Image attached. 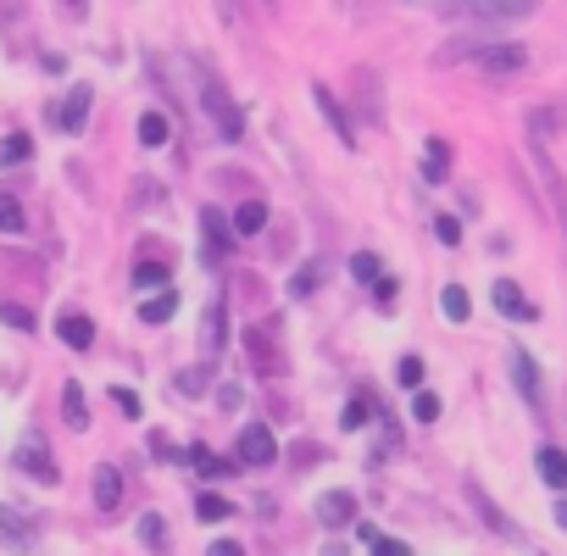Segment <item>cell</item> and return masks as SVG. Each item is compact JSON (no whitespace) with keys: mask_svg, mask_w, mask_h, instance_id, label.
Segmentation results:
<instances>
[{"mask_svg":"<svg viewBox=\"0 0 567 556\" xmlns=\"http://www.w3.org/2000/svg\"><path fill=\"white\" fill-rule=\"evenodd\" d=\"M373 556H412V550H406L401 539H390V534H379V539H373Z\"/></svg>","mask_w":567,"mask_h":556,"instance_id":"40","label":"cell"},{"mask_svg":"<svg viewBox=\"0 0 567 556\" xmlns=\"http://www.w3.org/2000/svg\"><path fill=\"white\" fill-rule=\"evenodd\" d=\"M318 285H323V267H318V261H307V267H301V272L290 278V301H307V296H312Z\"/></svg>","mask_w":567,"mask_h":556,"instance_id":"25","label":"cell"},{"mask_svg":"<svg viewBox=\"0 0 567 556\" xmlns=\"http://www.w3.org/2000/svg\"><path fill=\"white\" fill-rule=\"evenodd\" d=\"M267 228V206L261 200H245L239 212H234V234H245V239H256Z\"/></svg>","mask_w":567,"mask_h":556,"instance_id":"17","label":"cell"},{"mask_svg":"<svg viewBox=\"0 0 567 556\" xmlns=\"http://www.w3.org/2000/svg\"><path fill=\"white\" fill-rule=\"evenodd\" d=\"M95 506H101V512H117V506H123V473H117L112 462L95 467Z\"/></svg>","mask_w":567,"mask_h":556,"instance_id":"12","label":"cell"},{"mask_svg":"<svg viewBox=\"0 0 567 556\" xmlns=\"http://www.w3.org/2000/svg\"><path fill=\"white\" fill-rule=\"evenodd\" d=\"M56 340L73 346V351H90V346H95V323L79 318V312H62V318H56Z\"/></svg>","mask_w":567,"mask_h":556,"instance_id":"10","label":"cell"},{"mask_svg":"<svg viewBox=\"0 0 567 556\" xmlns=\"http://www.w3.org/2000/svg\"><path fill=\"white\" fill-rule=\"evenodd\" d=\"M395 296H401L395 278H379V285H373V301H379V307H395Z\"/></svg>","mask_w":567,"mask_h":556,"instance_id":"38","label":"cell"},{"mask_svg":"<svg viewBox=\"0 0 567 556\" xmlns=\"http://www.w3.org/2000/svg\"><path fill=\"white\" fill-rule=\"evenodd\" d=\"M0 545H7V550H18V556H34V550H40V539H34V523H29L23 512H12L7 501H0Z\"/></svg>","mask_w":567,"mask_h":556,"instance_id":"4","label":"cell"},{"mask_svg":"<svg viewBox=\"0 0 567 556\" xmlns=\"http://www.w3.org/2000/svg\"><path fill=\"white\" fill-rule=\"evenodd\" d=\"M200 101H206V112H212L217 134H223V140H239V128H245V123H239V112H234V101L223 95V84H217V79H200Z\"/></svg>","mask_w":567,"mask_h":556,"instance_id":"3","label":"cell"},{"mask_svg":"<svg viewBox=\"0 0 567 556\" xmlns=\"http://www.w3.org/2000/svg\"><path fill=\"white\" fill-rule=\"evenodd\" d=\"M395 379H401L406 390H417V384H423V362H417V357H401V368H395Z\"/></svg>","mask_w":567,"mask_h":556,"instance_id":"35","label":"cell"},{"mask_svg":"<svg viewBox=\"0 0 567 556\" xmlns=\"http://www.w3.org/2000/svg\"><path fill=\"white\" fill-rule=\"evenodd\" d=\"M368 418H373V406H368V401H346V406H340V429H346V434H351V429H362Z\"/></svg>","mask_w":567,"mask_h":556,"instance_id":"31","label":"cell"},{"mask_svg":"<svg viewBox=\"0 0 567 556\" xmlns=\"http://www.w3.org/2000/svg\"><path fill=\"white\" fill-rule=\"evenodd\" d=\"M62 418H68V429H90V401H84L79 379H68V390H62Z\"/></svg>","mask_w":567,"mask_h":556,"instance_id":"15","label":"cell"},{"mask_svg":"<svg viewBox=\"0 0 567 556\" xmlns=\"http://www.w3.org/2000/svg\"><path fill=\"white\" fill-rule=\"evenodd\" d=\"M90 106H95V95H90V90H68V101L56 106V123H62L68 134H84V117H90Z\"/></svg>","mask_w":567,"mask_h":556,"instance_id":"9","label":"cell"},{"mask_svg":"<svg viewBox=\"0 0 567 556\" xmlns=\"http://www.w3.org/2000/svg\"><path fill=\"white\" fill-rule=\"evenodd\" d=\"M29 217H23V200L18 195H0V234H23Z\"/></svg>","mask_w":567,"mask_h":556,"instance_id":"24","label":"cell"},{"mask_svg":"<svg viewBox=\"0 0 567 556\" xmlns=\"http://www.w3.org/2000/svg\"><path fill=\"white\" fill-rule=\"evenodd\" d=\"M312 101H318V106H323V117H329V123H334V128H340V140H351V117H346V112H340V101H334V95H329V90H323V84H318V90H312Z\"/></svg>","mask_w":567,"mask_h":556,"instance_id":"26","label":"cell"},{"mask_svg":"<svg viewBox=\"0 0 567 556\" xmlns=\"http://www.w3.org/2000/svg\"><path fill=\"white\" fill-rule=\"evenodd\" d=\"M29 156H34V140L29 134H7V140H0V167H18Z\"/></svg>","mask_w":567,"mask_h":556,"instance_id":"23","label":"cell"},{"mask_svg":"<svg viewBox=\"0 0 567 556\" xmlns=\"http://www.w3.org/2000/svg\"><path fill=\"white\" fill-rule=\"evenodd\" d=\"M228 512H234L228 495H217V490H200V495H195V517H200V523H228Z\"/></svg>","mask_w":567,"mask_h":556,"instance_id":"18","label":"cell"},{"mask_svg":"<svg viewBox=\"0 0 567 556\" xmlns=\"http://www.w3.org/2000/svg\"><path fill=\"white\" fill-rule=\"evenodd\" d=\"M0 323H7V329H23V334H29V329H34V312H29V307H18V301H7V307H0Z\"/></svg>","mask_w":567,"mask_h":556,"instance_id":"32","label":"cell"},{"mask_svg":"<svg viewBox=\"0 0 567 556\" xmlns=\"http://www.w3.org/2000/svg\"><path fill=\"white\" fill-rule=\"evenodd\" d=\"M556 128H561V112H556V106H534V112H528V134H534V140H550Z\"/></svg>","mask_w":567,"mask_h":556,"instance_id":"27","label":"cell"},{"mask_svg":"<svg viewBox=\"0 0 567 556\" xmlns=\"http://www.w3.org/2000/svg\"><path fill=\"white\" fill-rule=\"evenodd\" d=\"M323 556H351V545H346V539H329V545H323Z\"/></svg>","mask_w":567,"mask_h":556,"instance_id":"43","label":"cell"},{"mask_svg":"<svg viewBox=\"0 0 567 556\" xmlns=\"http://www.w3.org/2000/svg\"><path fill=\"white\" fill-rule=\"evenodd\" d=\"M184 456H189V467H195L200 478H217V473H228V462H217V456H212L206 445H189Z\"/></svg>","mask_w":567,"mask_h":556,"instance_id":"29","label":"cell"},{"mask_svg":"<svg viewBox=\"0 0 567 556\" xmlns=\"http://www.w3.org/2000/svg\"><path fill=\"white\" fill-rule=\"evenodd\" d=\"M151 456H156V462H178L184 451H178V445H173L167 434H151Z\"/></svg>","mask_w":567,"mask_h":556,"instance_id":"37","label":"cell"},{"mask_svg":"<svg viewBox=\"0 0 567 556\" xmlns=\"http://www.w3.org/2000/svg\"><path fill=\"white\" fill-rule=\"evenodd\" d=\"M173 390L189 395V401H200V395L212 390V373H206V368H184V373H173Z\"/></svg>","mask_w":567,"mask_h":556,"instance_id":"19","label":"cell"},{"mask_svg":"<svg viewBox=\"0 0 567 556\" xmlns=\"http://www.w3.org/2000/svg\"><path fill=\"white\" fill-rule=\"evenodd\" d=\"M318 523L351 528V523H357V495H351V490H329V495L318 501Z\"/></svg>","mask_w":567,"mask_h":556,"instance_id":"8","label":"cell"},{"mask_svg":"<svg viewBox=\"0 0 567 556\" xmlns=\"http://www.w3.org/2000/svg\"><path fill=\"white\" fill-rule=\"evenodd\" d=\"M440 307H445V318H451V323H467V312H473V301H467V290H462V285H445V290H440Z\"/></svg>","mask_w":567,"mask_h":556,"instance_id":"22","label":"cell"},{"mask_svg":"<svg viewBox=\"0 0 567 556\" xmlns=\"http://www.w3.org/2000/svg\"><path fill=\"white\" fill-rule=\"evenodd\" d=\"M412 418H417V423H434V418H440V395H434V390H417V395H412Z\"/></svg>","mask_w":567,"mask_h":556,"instance_id":"30","label":"cell"},{"mask_svg":"<svg viewBox=\"0 0 567 556\" xmlns=\"http://www.w3.org/2000/svg\"><path fill=\"white\" fill-rule=\"evenodd\" d=\"M134 290H156V296H162V290H173V272H167L162 261H140V267H134Z\"/></svg>","mask_w":567,"mask_h":556,"instance_id":"16","label":"cell"},{"mask_svg":"<svg viewBox=\"0 0 567 556\" xmlns=\"http://www.w3.org/2000/svg\"><path fill=\"white\" fill-rule=\"evenodd\" d=\"M173 312H178V290H162V296H145L140 301V323H151V329L173 323Z\"/></svg>","mask_w":567,"mask_h":556,"instance_id":"14","label":"cell"},{"mask_svg":"<svg viewBox=\"0 0 567 556\" xmlns=\"http://www.w3.org/2000/svg\"><path fill=\"white\" fill-rule=\"evenodd\" d=\"M434 234H440V245H456V239H462V223H456V217H440Z\"/></svg>","mask_w":567,"mask_h":556,"instance_id":"39","label":"cell"},{"mask_svg":"<svg viewBox=\"0 0 567 556\" xmlns=\"http://www.w3.org/2000/svg\"><path fill=\"white\" fill-rule=\"evenodd\" d=\"M239 401H245V395H239V384H223V390H217V406H223V412H234Z\"/></svg>","mask_w":567,"mask_h":556,"instance_id":"41","label":"cell"},{"mask_svg":"<svg viewBox=\"0 0 567 556\" xmlns=\"http://www.w3.org/2000/svg\"><path fill=\"white\" fill-rule=\"evenodd\" d=\"M140 545L156 550V556L167 550V523H162V512H145V517H140Z\"/></svg>","mask_w":567,"mask_h":556,"instance_id":"20","label":"cell"},{"mask_svg":"<svg viewBox=\"0 0 567 556\" xmlns=\"http://www.w3.org/2000/svg\"><path fill=\"white\" fill-rule=\"evenodd\" d=\"M351 278H362V285H379V278H384V261H379L373 250H357V256H351Z\"/></svg>","mask_w":567,"mask_h":556,"instance_id":"28","label":"cell"},{"mask_svg":"<svg viewBox=\"0 0 567 556\" xmlns=\"http://www.w3.org/2000/svg\"><path fill=\"white\" fill-rule=\"evenodd\" d=\"M18 467H23V473H34V478H56V462H51V451H45V440H40V434H29V440H23Z\"/></svg>","mask_w":567,"mask_h":556,"instance_id":"11","label":"cell"},{"mask_svg":"<svg viewBox=\"0 0 567 556\" xmlns=\"http://www.w3.org/2000/svg\"><path fill=\"white\" fill-rule=\"evenodd\" d=\"M534 467H539V478H545L550 490H561V495H567V451L539 445V451H534Z\"/></svg>","mask_w":567,"mask_h":556,"instance_id":"13","label":"cell"},{"mask_svg":"<svg viewBox=\"0 0 567 556\" xmlns=\"http://www.w3.org/2000/svg\"><path fill=\"white\" fill-rule=\"evenodd\" d=\"M239 462H245V467H272V462H278V440H272L267 423H250V429L239 434Z\"/></svg>","mask_w":567,"mask_h":556,"instance_id":"5","label":"cell"},{"mask_svg":"<svg viewBox=\"0 0 567 556\" xmlns=\"http://www.w3.org/2000/svg\"><path fill=\"white\" fill-rule=\"evenodd\" d=\"M206 556H245V550H239L234 539H212V545H206Z\"/></svg>","mask_w":567,"mask_h":556,"instance_id":"42","label":"cell"},{"mask_svg":"<svg viewBox=\"0 0 567 556\" xmlns=\"http://www.w3.org/2000/svg\"><path fill=\"white\" fill-rule=\"evenodd\" d=\"M556 523H561V528H567V495H561V501H556Z\"/></svg>","mask_w":567,"mask_h":556,"instance_id":"44","label":"cell"},{"mask_svg":"<svg viewBox=\"0 0 567 556\" xmlns=\"http://www.w3.org/2000/svg\"><path fill=\"white\" fill-rule=\"evenodd\" d=\"M112 401H117V412H123L128 423H140V418H145V401H140L134 390H112Z\"/></svg>","mask_w":567,"mask_h":556,"instance_id":"33","label":"cell"},{"mask_svg":"<svg viewBox=\"0 0 567 556\" xmlns=\"http://www.w3.org/2000/svg\"><path fill=\"white\" fill-rule=\"evenodd\" d=\"M506 368H512V384L523 390V401H528V406H539V395H545V390H539V368H534V357L517 346V351H506Z\"/></svg>","mask_w":567,"mask_h":556,"instance_id":"7","label":"cell"},{"mask_svg":"<svg viewBox=\"0 0 567 556\" xmlns=\"http://www.w3.org/2000/svg\"><path fill=\"white\" fill-rule=\"evenodd\" d=\"M473 62H478L489 79H512V73H523V68H528V45H512V40H484V45L473 51Z\"/></svg>","mask_w":567,"mask_h":556,"instance_id":"1","label":"cell"},{"mask_svg":"<svg viewBox=\"0 0 567 556\" xmlns=\"http://www.w3.org/2000/svg\"><path fill=\"white\" fill-rule=\"evenodd\" d=\"M489 301H495V312H501V318H512V323H534V318H539V312H534V301L512 285V278H495Z\"/></svg>","mask_w":567,"mask_h":556,"instance_id":"6","label":"cell"},{"mask_svg":"<svg viewBox=\"0 0 567 556\" xmlns=\"http://www.w3.org/2000/svg\"><path fill=\"white\" fill-rule=\"evenodd\" d=\"M195 346H200V368H212V362L223 357V346H228V312H223V301H212V307L200 312Z\"/></svg>","mask_w":567,"mask_h":556,"instance_id":"2","label":"cell"},{"mask_svg":"<svg viewBox=\"0 0 567 556\" xmlns=\"http://www.w3.org/2000/svg\"><path fill=\"white\" fill-rule=\"evenodd\" d=\"M200 223H206V234H212L217 245H228V217H217V212L206 206V212H200Z\"/></svg>","mask_w":567,"mask_h":556,"instance_id":"36","label":"cell"},{"mask_svg":"<svg viewBox=\"0 0 567 556\" xmlns=\"http://www.w3.org/2000/svg\"><path fill=\"white\" fill-rule=\"evenodd\" d=\"M167 140H173L167 117H162V112H145V117H140V145H151V151H156V145H167Z\"/></svg>","mask_w":567,"mask_h":556,"instance_id":"21","label":"cell"},{"mask_svg":"<svg viewBox=\"0 0 567 556\" xmlns=\"http://www.w3.org/2000/svg\"><path fill=\"white\" fill-rule=\"evenodd\" d=\"M445 162H451V151H445L440 140H429V184H440V178H445Z\"/></svg>","mask_w":567,"mask_h":556,"instance_id":"34","label":"cell"}]
</instances>
